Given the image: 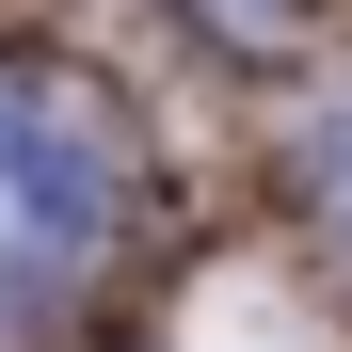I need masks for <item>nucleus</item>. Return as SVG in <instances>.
<instances>
[{"label": "nucleus", "instance_id": "f257e3e1", "mask_svg": "<svg viewBox=\"0 0 352 352\" xmlns=\"http://www.w3.org/2000/svg\"><path fill=\"white\" fill-rule=\"evenodd\" d=\"M112 224H129V144H112V112L80 80L0 65V336L65 320V288L112 256Z\"/></svg>", "mask_w": 352, "mask_h": 352}, {"label": "nucleus", "instance_id": "f03ea898", "mask_svg": "<svg viewBox=\"0 0 352 352\" xmlns=\"http://www.w3.org/2000/svg\"><path fill=\"white\" fill-rule=\"evenodd\" d=\"M320 160H336V208H352V112H336V129H320Z\"/></svg>", "mask_w": 352, "mask_h": 352}]
</instances>
